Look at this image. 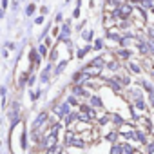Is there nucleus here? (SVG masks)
<instances>
[{
  "instance_id": "f257e3e1",
  "label": "nucleus",
  "mask_w": 154,
  "mask_h": 154,
  "mask_svg": "<svg viewBox=\"0 0 154 154\" xmlns=\"http://www.w3.org/2000/svg\"><path fill=\"white\" fill-rule=\"evenodd\" d=\"M58 35H60V40H65V42L69 40V35H71V20H67V22L62 26V31H60Z\"/></svg>"
},
{
  "instance_id": "f03ea898",
  "label": "nucleus",
  "mask_w": 154,
  "mask_h": 154,
  "mask_svg": "<svg viewBox=\"0 0 154 154\" xmlns=\"http://www.w3.org/2000/svg\"><path fill=\"white\" fill-rule=\"evenodd\" d=\"M56 140H58V138H56V134H54V132H49V134L44 138V147H45V149L54 147V145H56Z\"/></svg>"
},
{
  "instance_id": "7ed1b4c3",
  "label": "nucleus",
  "mask_w": 154,
  "mask_h": 154,
  "mask_svg": "<svg viewBox=\"0 0 154 154\" xmlns=\"http://www.w3.org/2000/svg\"><path fill=\"white\" fill-rule=\"evenodd\" d=\"M69 107H71V105H69L67 102H65V103H62L60 107H56V109H54L56 116H58V118H63V116H67V114H69Z\"/></svg>"
},
{
  "instance_id": "20e7f679",
  "label": "nucleus",
  "mask_w": 154,
  "mask_h": 154,
  "mask_svg": "<svg viewBox=\"0 0 154 154\" xmlns=\"http://www.w3.org/2000/svg\"><path fill=\"white\" fill-rule=\"evenodd\" d=\"M72 96H87V98H89V93H87L82 85H74V87H72Z\"/></svg>"
},
{
  "instance_id": "39448f33",
  "label": "nucleus",
  "mask_w": 154,
  "mask_h": 154,
  "mask_svg": "<svg viewBox=\"0 0 154 154\" xmlns=\"http://www.w3.org/2000/svg\"><path fill=\"white\" fill-rule=\"evenodd\" d=\"M45 120H47V112H40V114H38V118L33 122V129L36 131V129H38V127H40V125L45 122Z\"/></svg>"
},
{
  "instance_id": "423d86ee",
  "label": "nucleus",
  "mask_w": 154,
  "mask_h": 154,
  "mask_svg": "<svg viewBox=\"0 0 154 154\" xmlns=\"http://www.w3.org/2000/svg\"><path fill=\"white\" fill-rule=\"evenodd\" d=\"M132 38H134V35H132V33H127V35L120 40V45H122V47H129V44L132 42Z\"/></svg>"
},
{
  "instance_id": "0eeeda50",
  "label": "nucleus",
  "mask_w": 154,
  "mask_h": 154,
  "mask_svg": "<svg viewBox=\"0 0 154 154\" xmlns=\"http://www.w3.org/2000/svg\"><path fill=\"white\" fill-rule=\"evenodd\" d=\"M109 40H114V42H118L120 44V40H122V35L120 33H116V31H107V35H105Z\"/></svg>"
},
{
  "instance_id": "6e6552de",
  "label": "nucleus",
  "mask_w": 154,
  "mask_h": 154,
  "mask_svg": "<svg viewBox=\"0 0 154 154\" xmlns=\"http://www.w3.org/2000/svg\"><path fill=\"white\" fill-rule=\"evenodd\" d=\"M89 103H91L93 107H102V105H103V102H102L100 96H91V98H89Z\"/></svg>"
},
{
  "instance_id": "1a4fd4ad",
  "label": "nucleus",
  "mask_w": 154,
  "mask_h": 154,
  "mask_svg": "<svg viewBox=\"0 0 154 154\" xmlns=\"http://www.w3.org/2000/svg\"><path fill=\"white\" fill-rule=\"evenodd\" d=\"M93 33H94V31H93V29H85V31H84V33H82V38H84V40H85V42H91V40H93V36H94V35H93Z\"/></svg>"
},
{
  "instance_id": "9d476101",
  "label": "nucleus",
  "mask_w": 154,
  "mask_h": 154,
  "mask_svg": "<svg viewBox=\"0 0 154 154\" xmlns=\"http://www.w3.org/2000/svg\"><path fill=\"white\" fill-rule=\"evenodd\" d=\"M65 67H67V60H63V62H60V63H58V65L54 67V76H58V74H60V72H62V71H63Z\"/></svg>"
},
{
  "instance_id": "9b49d317",
  "label": "nucleus",
  "mask_w": 154,
  "mask_h": 154,
  "mask_svg": "<svg viewBox=\"0 0 154 154\" xmlns=\"http://www.w3.org/2000/svg\"><path fill=\"white\" fill-rule=\"evenodd\" d=\"M91 49H93V45H91V44H87V45H85L84 49H80V51H78V58L82 60V58H84V56H85V54H87V53H89Z\"/></svg>"
},
{
  "instance_id": "f8f14e48",
  "label": "nucleus",
  "mask_w": 154,
  "mask_h": 154,
  "mask_svg": "<svg viewBox=\"0 0 154 154\" xmlns=\"http://www.w3.org/2000/svg\"><path fill=\"white\" fill-rule=\"evenodd\" d=\"M49 69H51V63H49V65H47V67H45V69L42 71V76H40V82H47V80H49Z\"/></svg>"
},
{
  "instance_id": "ddd939ff",
  "label": "nucleus",
  "mask_w": 154,
  "mask_h": 154,
  "mask_svg": "<svg viewBox=\"0 0 154 154\" xmlns=\"http://www.w3.org/2000/svg\"><path fill=\"white\" fill-rule=\"evenodd\" d=\"M141 85H143V89H145L149 94H154V87H152V84H149L147 80H143V82H141Z\"/></svg>"
},
{
  "instance_id": "4468645a",
  "label": "nucleus",
  "mask_w": 154,
  "mask_h": 154,
  "mask_svg": "<svg viewBox=\"0 0 154 154\" xmlns=\"http://www.w3.org/2000/svg\"><path fill=\"white\" fill-rule=\"evenodd\" d=\"M122 154H134V149L129 143H123L122 145Z\"/></svg>"
},
{
  "instance_id": "2eb2a0df",
  "label": "nucleus",
  "mask_w": 154,
  "mask_h": 154,
  "mask_svg": "<svg viewBox=\"0 0 154 154\" xmlns=\"http://www.w3.org/2000/svg\"><path fill=\"white\" fill-rule=\"evenodd\" d=\"M76 120H78V114H76V112H69V114H67L65 123H67V125H71V123H72V122H76Z\"/></svg>"
},
{
  "instance_id": "dca6fc26",
  "label": "nucleus",
  "mask_w": 154,
  "mask_h": 154,
  "mask_svg": "<svg viewBox=\"0 0 154 154\" xmlns=\"http://www.w3.org/2000/svg\"><path fill=\"white\" fill-rule=\"evenodd\" d=\"M131 54H132V53H131L129 49H120V51H118V58H131Z\"/></svg>"
},
{
  "instance_id": "f3484780",
  "label": "nucleus",
  "mask_w": 154,
  "mask_h": 154,
  "mask_svg": "<svg viewBox=\"0 0 154 154\" xmlns=\"http://www.w3.org/2000/svg\"><path fill=\"white\" fill-rule=\"evenodd\" d=\"M107 69H111V71H118V69H120V62H118V60L109 62V63H107Z\"/></svg>"
},
{
  "instance_id": "a211bd4d",
  "label": "nucleus",
  "mask_w": 154,
  "mask_h": 154,
  "mask_svg": "<svg viewBox=\"0 0 154 154\" xmlns=\"http://www.w3.org/2000/svg\"><path fill=\"white\" fill-rule=\"evenodd\" d=\"M131 98H132L134 102H136V100H141V91H140V89H132V91H131Z\"/></svg>"
},
{
  "instance_id": "6ab92c4d",
  "label": "nucleus",
  "mask_w": 154,
  "mask_h": 154,
  "mask_svg": "<svg viewBox=\"0 0 154 154\" xmlns=\"http://www.w3.org/2000/svg\"><path fill=\"white\" fill-rule=\"evenodd\" d=\"M29 56H33V63H35V65H38V63H40V58H42V56H40L36 51H31V54H29Z\"/></svg>"
},
{
  "instance_id": "aec40b11",
  "label": "nucleus",
  "mask_w": 154,
  "mask_h": 154,
  "mask_svg": "<svg viewBox=\"0 0 154 154\" xmlns=\"http://www.w3.org/2000/svg\"><path fill=\"white\" fill-rule=\"evenodd\" d=\"M35 11H36V6H35V4L31 2V4L27 6V9H26V15H27V17H31V15H33Z\"/></svg>"
},
{
  "instance_id": "412c9836",
  "label": "nucleus",
  "mask_w": 154,
  "mask_h": 154,
  "mask_svg": "<svg viewBox=\"0 0 154 154\" xmlns=\"http://www.w3.org/2000/svg\"><path fill=\"white\" fill-rule=\"evenodd\" d=\"M93 49H96V51H102V49H103V40H102V38H98V40L94 42Z\"/></svg>"
},
{
  "instance_id": "4be33fe9",
  "label": "nucleus",
  "mask_w": 154,
  "mask_h": 154,
  "mask_svg": "<svg viewBox=\"0 0 154 154\" xmlns=\"http://www.w3.org/2000/svg\"><path fill=\"white\" fill-rule=\"evenodd\" d=\"M36 53H38L40 56H45V54H47V45L40 44V45H38V51H36Z\"/></svg>"
},
{
  "instance_id": "5701e85b",
  "label": "nucleus",
  "mask_w": 154,
  "mask_h": 154,
  "mask_svg": "<svg viewBox=\"0 0 154 154\" xmlns=\"http://www.w3.org/2000/svg\"><path fill=\"white\" fill-rule=\"evenodd\" d=\"M136 138L141 141V143H147V138H145V132H141V131H136Z\"/></svg>"
},
{
  "instance_id": "b1692460",
  "label": "nucleus",
  "mask_w": 154,
  "mask_h": 154,
  "mask_svg": "<svg viewBox=\"0 0 154 154\" xmlns=\"http://www.w3.org/2000/svg\"><path fill=\"white\" fill-rule=\"evenodd\" d=\"M60 152H62V147H60V145H54V147H51V149H49V152H47V154H60Z\"/></svg>"
},
{
  "instance_id": "393cba45",
  "label": "nucleus",
  "mask_w": 154,
  "mask_h": 154,
  "mask_svg": "<svg viewBox=\"0 0 154 154\" xmlns=\"http://www.w3.org/2000/svg\"><path fill=\"white\" fill-rule=\"evenodd\" d=\"M129 69H131L132 72H136V74L140 72V65H138V63H134V62H131V63H129Z\"/></svg>"
},
{
  "instance_id": "a878e982",
  "label": "nucleus",
  "mask_w": 154,
  "mask_h": 154,
  "mask_svg": "<svg viewBox=\"0 0 154 154\" xmlns=\"http://www.w3.org/2000/svg\"><path fill=\"white\" fill-rule=\"evenodd\" d=\"M134 105H136V109H140V111H143V109H145V102H143V100H136V102H134Z\"/></svg>"
},
{
  "instance_id": "bb28decb",
  "label": "nucleus",
  "mask_w": 154,
  "mask_h": 154,
  "mask_svg": "<svg viewBox=\"0 0 154 154\" xmlns=\"http://www.w3.org/2000/svg\"><path fill=\"white\" fill-rule=\"evenodd\" d=\"M112 122H114L116 125H122V123H123V118H122L120 114H114V116H112Z\"/></svg>"
},
{
  "instance_id": "cd10ccee",
  "label": "nucleus",
  "mask_w": 154,
  "mask_h": 154,
  "mask_svg": "<svg viewBox=\"0 0 154 154\" xmlns=\"http://www.w3.org/2000/svg\"><path fill=\"white\" fill-rule=\"evenodd\" d=\"M111 154H122V145H112Z\"/></svg>"
},
{
  "instance_id": "c85d7f7f",
  "label": "nucleus",
  "mask_w": 154,
  "mask_h": 154,
  "mask_svg": "<svg viewBox=\"0 0 154 154\" xmlns=\"http://www.w3.org/2000/svg\"><path fill=\"white\" fill-rule=\"evenodd\" d=\"M69 145H72V147H80V149H82V147H84V141H82V140H72Z\"/></svg>"
},
{
  "instance_id": "c756f323",
  "label": "nucleus",
  "mask_w": 154,
  "mask_h": 154,
  "mask_svg": "<svg viewBox=\"0 0 154 154\" xmlns=\"http://www.w3.org/2000/svg\"><path fill=\"white\" fill-rule=\"evenodd\" d=\"M67 103L69 105H76V103H78V100H76V96H69L67 98Z\"/></svg>"
},
{
  "instance_id": "7c9ffc66",
  "label": "nucleus",
  "mask_w": 154,
  "mask_h": 154,
  "mask_svg": "<svg viewBox=\"0 0 154 154\" xmlns=\"http://www.w3.org/2000/svg\"><path fill=\"white\" fill-rule=\"evenodd\" d=\"M147 154H154V141H150L147 145Z\"/></svg>"
},
{
  "instance_id": "2f4dec72",
  "label": "nucleus",
  "mask_w": 154,
  "mask_h": 154,
  "mask_svg": "<svg viewBox=\"0 0 154 154\" xmlns=\"http://www.w3.org/2000/svg\"><path fill=\"white\" fill-rule=\"evenodd\" d=\"M26 147H27V134L24 132L22 134V149H26Z\"/></svg>"
},
{
  "instance_id": "473e14b6",
  "label": "nucleus",
  "mask_w": 154,
  "mask_h": 154,
  "mask_svg": "<svg viewBox=\"0 0 154 154\" xmlns=\"http://www.w3.org/2000/svg\"><path fill=\"white\" fill-rule=\"evenodd\" d=\"M80 17V8H76L74 11H72V18H78Z\"/></svg>"
},
{
  "instance_id": "72a5a7b5",
  "label": "nucleus",
  "mask_w": 154,
  "mask_h": 154,
  "mask_svg": "<svg viewBox=\"0 0 154 154\" xmlns=\"http://www.w3.org/2000/svg\"><path fill=\"white\" fill-rule=\"evenodd\" d=\"M35 24H44V15L36 17V18H35Z\"/></svg>"
},
{
  "instance_id": "f704fd0d",
  "label": "nucleus",
  "mask_w": 154,
  "mask_h": 154,
  "mask_svg": "<svg viewBox=\"0 0 154 154\" xmlns=\"http://www.w3.org/2000/svg\"><path fill=\"white\" fill-rule=\"evenodd\" d=\"M38 96H40V93H29V98H31V100H36Z\"/></svg>"
},
{
  "instance_id": "c9c22d12",
  "label": "nucleus",
  "mask_w": 154,
  "mask_h": 154,
  "mask_svg": "<svg viewBox=\"0 0 154 154\" xmlns=\"http://www.w3.org/2000/svg\"><path fill=\"white\" fill-rule=\"evenodd\" d=\"M107 140H109V141H114V140H116V132H111V134L107 136Z\"/></svg>"
},
{
  "instance_id": "e433bc0d",
  "label": "nucleus",
  "mask_w": 154,
  "mask_h": 154,
  "mask_svg": "<svg viewBox=\"0 0 154 154\" xmlns=\"http://www.w3.org/2000/svg\"><path fill=\"white\" fill-rule=\"evenodd\" d=\"M35 80H36V78H35V76H33V74H31V76H29V78H27V84H29V85H33V84H35Z\"/></svg>"
},
{
  "instance_id": "4c0bfd02",
  "label": "nucleus",
  "mask_w": 154,
  "mask_h": 154,
  "mask_svg": "<svg viewBox=\"0 0 154 154\" xmlns=\"http://www.w3.org/2000/svg\"><path fill=\"white\" fill-rule=\"evenodd\" d=\"M107 122H109V118H107V116H102V118H100V123H102V125H105Z\"/></svg>"
},
{
  "instance_id": "58836bf2",
  "label": "nucleus",
  "mask_w": 154,
  "mask_h": 154,
  "mask_svg": "<svg viewBox=\"0 0 154 154\" xmlns=\"http://www.w3.org/2000/svg\"><path fill=\"white\" fill-rule=\"evenodd\" d=\"M6 47H8V49H17V47H15V44H13V42H8V44H6Z\"/></svg>"
},
{
  "instance_id": "ea45409f",
  "label": "nucleus",
  "mask_w": 154,
  "mask_h": 154,
  "mask_svg": "<svg viewBox=\"0 0 154 154\" xmlns=\"http://www.w3.org/2000/svg\"><path fill=\"white\" fill-rule=\"evenodd\" d=\"M62 18H63L62 13H56V18H54V20H56V22H62Z\"/></svg>"
},
{
  "instance_id": "a19ab883",
  "label": "nucleus",
  "mask_w": 154,
  "mask_h": 154,
  "mask_svg": "<svg viewBox=\"0 0 154 154\" xmlns=\"http://www.w3.org/2000/svg\"><path fill=\"white\" fill-rule=\"evenodd\" d=\"M0 96H2V98L6 96V87H0Z\"/></svg>"
},
{
  "instance_id": "79ce46f5",
  "label": "nucleus",
  "mask_w": 154,
  "mask_h": 154,
  "mask_svg": "<svg viewBox=\"0 0 154 154\" xmlns=\"http://www.w3.org/2000/svg\"><path fill=\"white\" fill-rule=\"evenodd\" d=\"M149 103H150V105L154 107V94H150V98H149Z\"/></svg>"
},
{
  "instance_id": "37998d69",
  "label": "nucleus",
  "mask_w": 154,
  "mask_h": 154,
  "mask_svg": "<svg viewBox=\"0 0 154 154\" xmlns=\"http://www.w3.org/2000/svg\"><path fill=\"white\" fill-rule=\"evenodd\" d=\"M40 11H42V15H47V8L44 6V8H40Z\"/></svg>"
},
{
  "instance_id": "c03bdc74",
  "label": "nucleus",
  "mask_w": 154,
  "mask_h": 154,
  "mask_svg": "<svg viewBox=\"0 0 154 154\" xmlns=\"http://www.w3.org/2000/svg\"><path fill=\"white\" fill-rule=\"evenodd\" d=\"M8 8V0H2V9H6Z\"/></svg>"
},
{
  "instance_id": "a18cd8bd",
  "label": "nucleus",
  "mask_w": 154,
  "mask_h": 154,
  "mask_svg": "<svg viewBox=\"0 0 154 154\" xmlns=\"http://www.w3.org/2000/svg\"><path fill=\"white\" fill-rule=\"evenodd\" d=\"M0 18H4V9L0 8Z\"/></svg>"
},
{
  "instance_id": "49530a36",
  "label": "nucleus",
  "mask_w": 154,
  "mask_h": 154,
  "mask_svg": "<svg viewBox=\"0 0 154 154\" xmlns=\"http://www.w3.org/2000/svg\"><path fill=\"white\" fill-rule=\"evenodd\" d=\"M150 76H152V80H154V71H150Z\"/></svg>"
}]
</instances>
